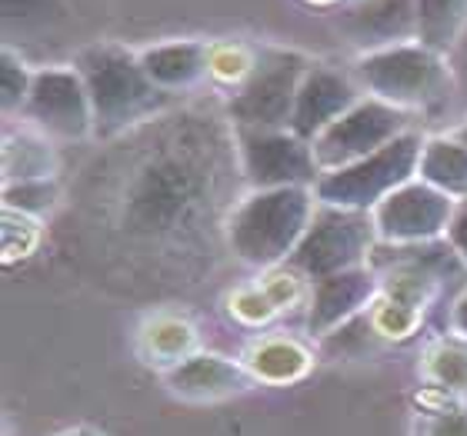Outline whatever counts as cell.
I'll return each mask as SVG.
<instances>
[{
    "label": "cell",
    "instance_id": "obj_1",
    "mask_svg": "<svg viewBox=\"0 0 467 436\" xmlns=\"http://www.w3.org/2000/svg\"><path fill=\"white\" fill-rule=\"evenodd\" d=\"M227 147L211 124H171L134 157L117 190V230L144 247L197 237L224 200Z\"/></svg>",
    "mask_w": 467,
    "mask_h": 436
},
{
    "label": "cell",
    "instance_id": "obj_2",
    "mask_svg": "<svg viewBox=\"0 0 467 436\" xmlns=\"http://www.w3.org/2000/svg\"><path fill=\"white\" fill-rule=\"evenodd\" d=\"M94 107V134L120 137L154 120L167 107V94L147 77L140 54L117 44H90L74 57Z\"/></svg>",
    "mask_w": 467,
    "mask_h": 436
},
{
    "label": "cell",
    "instance_id": "obj_3",
    "mask_svg": "<svg viewBox=\"0 0 467 436\" xmlns=\"http://www.w3.org/2000/svg\"><path fill=\"white\" fill-rule=\"evenodd\" d=\"M317 210L314 187L251 190L227 217V247L247 267H277L291 260Z\"/></svg>",
    "mask_w": 467,
    "mask_h": 436
},
{
    "label": "cell",
    "instance_id": "obj_4",
    "mask_svg": "<svg viewBox=\"0 0 467 436\" xmlns=\"http://www.w3.org/2000/svg\"><path fill=\"white\" fill-rule=\"evenodd\" d=\"M354 77L368 97L384 100L404 114H434L451 100L448 60L418 40L364 50L354 64Z\"/></svg>",
    "mask_w": 467,
    "mask_h": 436
},
{
    "label": "cell",
    "instance_id": "obj_5",
    "mask_svg": "<svg viewBox=\"0 0 467 436\" xmlns=\"http://www.w3.org/2000/svg\"><path fill=\"white\" fill-rule=\"evenodd\" d=\"M420 150H424V137L418 130H408L388 147H380L378 154L321 174V180L314 184V197L317 204L370 214L380 200H388L394 190L418 177Z\"/></svg>",
    "mask_w": 467,
    "mask_h": 436
},
{
    "label": "cell",
    "instance_id": "obj_6",
    "mask_svg": "<svg viewBox=\"0 0 467 436\" xmlns=\"http://www.w3.org/2000/svg\"><path fill=\"white\" fill-rule=\"evenodd\" d=\"M307 70L311 60L297 50H261L227 100L234 130H291L294 100Z\"/></svg>",
    "mask_w": 467,
    "mask_h": 436
},
{
    "label": "cell",
    "instance_id": "obj_7",
    "mask_svg": "<svg viewBox=\"0 0 467 436\" xmlns=\"http://www.w3.org/2000/svg\"><path fill=\"white\" fill-rule=\"evenodd\" d=\"M378 243L374 217L360 210H341V207L317 204L311 227L301 237L297 250L291 253V267L304 273L307 280H327L334 273L358 270L370 257Z\"/></svg>",
    "mask_w": 467,
    "mask_h": 436
},
{
    "label": "cell",
    "instance_id": "obj_8",
    "mask_svg": "<svg viewBox=\"0 0 467 436\" xmlns=\"http://www.w3.org/2000/svg\"><path fill=\"white\" fill-rule=\"evenodd\" d=\"M234 140L237 167L251 190L314 187L321 180L314 147L291 130H234Z\"/></svg>",
    "mask_w": 467,
    "mask_h": 436
},
{
    "label": "cell",
    "instance_id": "obj_9",
    "mask_svg": "<svg viewBox=\"0 0 467 436\" xmlns=\"http://www.w3.org/2000/svg\"><path fill=\"white\" fill-rule=\"evenodd\" d=\"M408 130L410 114L390 107V104H384L378 97H364L341 120H334L311 147L321 174H327V170H341V167L378 154L380 147H388L390 140H398Z\"/></svg>",
    "mask_w": 467,
    "mask_h": 436
},
{
    "label": "cell",
    "instance_id": "obj_10",
    "mask_svg": "<svg viewBox=\"0 0 467 436\" xmlns=\"http://www.w3.org/2000/svg\"><path fill=\"white\" fill-rule=\"evenodd\" d=\"M20 117L50 140H84L94 134V107L78 67L34 70V84Z\"/></svg>",
    "mask_w": 467,
    "mask_h": 436
},
{
    "label": "cell",
    "instance_id": "obj_11",
    "mask_svg": "<svg viewBox=\"0 0 467 436\" xmlns=\"http://www.w3.org/2000/svg\"><path fill=\"white\" fill-rule=\"evenodd\" d=\"M458 200H451L448 194L434 190L424 180H410L400 190L380 200L370 217H374V230H378L380 243L390 247H418V243H434L444 237L451 227Z\"/></svg>",
    "mask_w": 467,
    "mask_h": 436
},
{
    "label": "cell",
    "instance_id": "obj_12",
    "mask_svg": "<svg viewBox=\"0 0 467 436\" xmlns=\"http://www.w3.org/2000/svg\"><path fill=\"white\" fill-rule=\"evenodd\" d=\"M360 100H364V87L354 74L331 67V64H311V70L301 80L297 100H294L291 134L314 144L334 120H341Z\"/></svg>",
    "mask_w": 467,
    "mask_h": 436
},
{
    "label": "cell",
    "instance_id": "obj_13",
    "mask_svg": "<svg viewBox=\"0 0 467 436\" xmlns=\"http://www.w3.org/2000/svg\"><path fill=\"white\" fill-rule=\"evenodd\" d=\"M374 290H378V283H374V273L368 267L317 280L311 293V307H307V330L317 337H331L334 330H341L344 323L358 317L360 307H368Z\"/></svg>",
    "mask_w": 467,
    "mask_h": 436
},
{
    "label": "cell",
    "instance_id": "obj_14",
    "mask_svg": "<svg viewBox=\"0 0 467 436\" xmlns=\"http://www.w3.org/2000/svg\"><path fill=\"white\" fill-rule=\"evenodd\" d=\"M140 64L164 94L191 90L211 74V47L201 40H171L140 50Z\"/></svg>",
    "mask_w": 467,
    "mask_h": 436
},
{
    "label": "cell",
    "instance_id": "obj_15",
    "mask_svg": "<svg viewBox=\"0 0 467 436\" xmlns=\"http://www.w3.org/2000/svg\"><path fill=\"white\" fill-rule=\"evenodd\" d=\"M167 383L174 387V393L191 400H214V397H227L234 390H244L251 383V377L244 373L237 363L224 357H187L181 360L171 373H167Z\"/></svg>",
    "mask_w": 467,
    "mask_h": 436
},
{
    "label": "cell",
    "instance_id": "obj_16",
    "mask_svg": "<svg viewBox=\"0 0 467 436\" xmlns=\"http://www.w3.org/2000/svg\"><path fill=\"white\" fill-rule=\"evenodd\" d=\"M350 37L368 50L414 40V0H370L368 7L350 14Z\"/></svg>",
    "mask_w": 467,
    "mask_h": 436
},
{
    "label": "cell",
    "instance_id": "obj_17",
    "mask_svg": "<svg viewBox=\"0 0 467 436\" xmlns=\"http://www.w3.org/2000/svg\"><path fill=\"white\" fill-rule=\"evenodd\" d=\"M418 180L448 194L451 200H467V147L454 137H431L424 140L418 164Z\"/></svg>",
    "mask_w": 467,
    "mask_h": 436
},
{
    "label": "cell",
    "instance_id": "obj_18",
    "mask_svg": "<svg viewBox=\"0 0 467 436\" xmlns=\"http://www.w3.org/2000/svg\"><path fill=\"white\" fill-rule=\"evenodd\" d=\"M54 174V147L34 127L7 130L4 137V184L20 180H44Z\"/></svg>",
    "mask_w": 467,
    "mask_h": 436
},
{
    "label": "cell",
    "instance_id": "obj_19",
    "mask_svg": "<svg viewBox=\"0 0 467 436\" xmlns=\"http://www.w3.org/2000/svg\"><path fill=\"white\" fill-rule=\"evenodd\" d=\"M467 27V0H414V40L448 54Z\"/></svg>",
    "mask_w": 467,
    "mask_h": 436
},
{
    "label": "cell",
    "instance_id": "obj_20",
    "mask_svg": "<svg viewBox=\"0 0 467 436\" xmlns=\"http://www.w3.org/2000/svg\"><path fill=\"white\" fill-rule=\"evenodd\" d=\"M251 367L261 380L284 383V380L301 377L304 367H307V353L297 343H291V340H267V343L254 350Z\"/></svg>",
    "mask_w": 467,
    "mask_h": 436
},
{
    "label": "cell",
    "instance_id": "obj_21",
    "mask_svg": "<svg viewBox=\"0 0 467 436\" xmlns=\"http://www.w3.org/2000/svg\"><path fill=\"white\" fill-rule=\"evenodd\" d=\"M428 373L438 387L464 393L467 390V340L464 343L441 340L438 347L428 353Z\"/></svg>",
    "mask_w": 467,
    "mask_h": 436
},
{
    "label": "cell",
    "instance_id": "obj_22",
    "mask_svg": "<svg viewBox=\"0 0 467 436\" xmlns=\"http://www.w3.org/2000/svg\"><path fill=\"white\" fill-rule=\"evenodd\" d=\"M54 200H57V184H54V177L4 184V207H7V214L37 217V214H44V210H50Z\"/></svg>",
    "mask_w": 467,
    "mask_h": 436
},
{
    "label": "cell",
    "instance_id": "obj_23",
    "mask_svg": "<svg viewBox=\"0 0 467 436\" xmlns=\"http://www.w3.org/2000/svg\"><path fill=\"white\" fill-rule=\"evenodd\" d=\"M30 84H34V74L27 70V64L20 60V54H14V47H4V57H0V104H4V114H20L24 104H27Z\"/></svg>",
    "mask_w": 467,
    "mask_h": 436
},
{
    "label": "cell",
    "instance_id": "obj_24",
    "mask_svg": "<svg viewBox=\"0 0 467 436\" xmlns=\"http://www.w3.org/2000/svg\"><path fill=\"white\" fill-rule=\"evenodd\" d=\"M50 14H60V0H4V24L14 27V20H20V27H27L34 20H44Z\"/></svg>",
    "mask_w": 467,
    "mask_h": 436
},
{
    "label": "cell",
    "instance_id": "obj_25",
    "mask_svg": "<svg viewBox=\"0 0 467 436\" xmlns=\"http://www.w3.org/2000/svg\"><path fill=\"white\" fill-rule=\"evenodd\" d=\"M444 237H448L451 250L458 253L461 263L467 267V200H461V204L454 207V217H451V227Z\"/></svg>",
    "mask_w": 467,
    "mask_h": 436
},
{
    "label": "cell",
    "instance_id": "obj_26",
    "mask_svg": "<svg viewBox=\"0 0 467 436\" xmlns=\"http://www.w3.org/2000/svg\"><path fill=\"white\" fill-rule=\"evenodd\" d=\"M428 436H467V413H444L431 420Z\"/></svg>",
    "mask_w": 467,
    "mask_h": 436
},
{
    "label": "cell",
    "instance_id": "obj_27",
    "mask_svg": "<svg viewBox=\"0 0 467 436\" xmlns=\"http://www.w3.org/2000/svg\"><path fill=\"white\" fill-rule=\"evenodd\" d=\"M451 320H454V330L461 333V340H467V290L461 293V300L454 303V313H451Z\"/></svg>",
    "mask_w": 467,
    "mask_h": 436
},
{
    "label": "cell",
    "instance_id": "obj_28",
    "mask_svg": "<svg viewBox=\"0 0 467 436\" xmlns=\"http://www.w3.org/2000/svg\"><path fill=\"white\" fill-rule=\"evenodd\" d=\"M451 137H454L458 144H464V147H467V120H464V124H461L458 130H454V134H451Z\"/></svg>",
    "mask_w": 467,
    "mask_h": 436
},
{
    "label": "cell",
    "instance_id": "obj_29",
    "mask_svg": "<svg viewBox=\"0 0 467 436\" xmlns=\"http://www.w3.org/2000/svg\"><path fill=\"white\" fill-rule=\"evenodd\" d=\"M64 436H94V433H88V430H78V433H64Z\"/></svg>",
    "mask_w": 467,
    "mask_h": 436
}]
</instances>
